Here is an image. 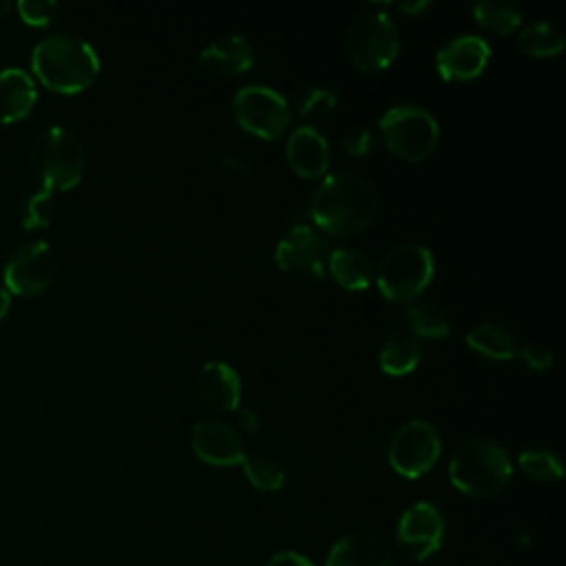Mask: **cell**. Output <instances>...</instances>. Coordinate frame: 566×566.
<instances>
[{
    "mask_svg": "<svg viewBox=\"0 0 566 566\" xmlns=\"http://www.w3.org/2000/svg\"><path fill=\"white\" fill-rule=\"evenodd\" d=\"M374 186L354 170H336L323 175L310 201L312 221L336 237L363 232L376 214Z\"/></svg>",
    "mask_w": 566,
    "mask_h": 566,
    "instance_id": "6da1fadb",
    "label": "cell"
},
{
    "mask_svg": "<svg viewBox=\"0 0 566 566\" xmlns=\"http://www.w3.org/2000/svg\"><path fill=\"white\" fill-rule=\"evenodd\" d=\"M31 71L55 93H80L97 77L99 57L86 40L69 33H53L33 46Z\"/></svg>",
    "mask_w": 566,
    "mask_h": 566,
    "instance_id": "7a4b0ae2",
    "label": "cell"
},
{
    "mask_svg": "<svg viewBox=\"0 0 566 566\" xmlns=\"http://www.w3.org/2000/svg\"><path fill=\"white\" fill-rule=\"evenodd\" d=\"M513 464L506 449L489 438L467 440L449 462L451 484L471 497H493L511 480Z\"/></svg>",
    "mask_w": 566,
    "mask_h": 566,
    "instance_id": "3957f363",
    "label": "cell"
},
{
    "mask_svg": "<svg viewBox=\"0 0 566 566\" xmlns=\"http://www.w3.org/2000/svg\"><path fill=\"white\" fill-rule=\"evenodd\" d=\"M31 164L44 188L69 190L84 175L86 148L73 130L51 126L35 139Z\"/></svg>",
    "mask_w": 566,
    "mask_h": 566,
    "instance_id": "277c9868",
    "label": "cell"
},
{
    "mask_svg": "<svg viewBox=\"0 0 566 566\" xmlns=\"http://www.w3.org/2000/svg\"><path fill=\"white\" fill-rule=\"evenodd\" d=\"M433 276V254L420 243H402L391 248L378 268L374 281L389 301L416 298Z\"/></svg>",
    "mask_w": 566,
    "mask_h": 566,
    "instance_id": "5b68a950",
    "label": "cell"
},
{
    "mask_svg": "<svg viewBox=\"0 0 566 566\" xmlns=\"http://www.w3.org/2000/svg\"><path fill=\"white\" fill-rule=\"evenodd\" d=\"M378 128L385 146L407 161L424 159L436 148L440 135L436 117L416 104L391 106L382 113Z\"/></svg>",
    "mask_w": 566,
    "mask_h": 566,
    "instance_id": "8992f818",
    "label": "cell"
},
{
    "mask_svg": "<svg viewBox=\"0 0 566 566\" xmlns=\"http://www.w3.org/2000/svg\"><path fill=\"white\" fill-rule=\"evenodd\" d=\"M347 55L360 71H380L394 62L400 49L396 22L382 13L358 15L345 38Z\"/></svg>",
    "mask_w": 566,
    "mask_h": 566,
    "instance_id": "52a82bcc",
    "label": "cell"
},
{
    "mask_svg": "<svg viewBox=\"0 0 566 566\" xmlns=\"http://www.w3.org/2000/svg\"><path fill=\"white\" fill-rule=\"evenodd\" d=\"M232 115L243 130L261 139H276L290 124L287 99L263 84L241 86L232 97Z\"/></svg>",
    "mask_w": 566,
    "mask_h": 566,
    "instance_id": "ba28073f",
    "label": "cell"
},
{
    "mask_svg": "<svg viewBox=\"0 0 566 566\" xmlns=\"http://www.w3.org/2000/svg\"><path fill=\"white\" fill-rule=\"evenodd\" d=\"M440 455V433L438 429L420 418L400 424L387 449L391 469L402 478H420L427 473Z\"/></svg>",
    "mask_w": 566,
    "mask_h": 566,
    "instance_id": "9c48e42d",
    "label": "cell"
},
{
    "mask_svg": "<svg viewBox=\"0 0 566 566\" xmlns=\"http://www.w3.org/2000/svg\"><path fill=\"white\" fill-rule=\"evenodd\" d=\"M57 272V261L46 241H31L11 252L4 263V285L7 292L22 296L38 294L46 290Z\"/></svg>",
    "mask_w": 566,
    "mask_h": 566,
    "instance_id": "30bf717a",
    "label": "cell"
},
{
    "mask_svg": "<svg viewBox=\"0 0 566 566\" xmlns=\"http://www.w3.org/2000/svg\"><path fill=\"white\" fill-rule=\"evenodd\" d=\"M329 243L325 234L310 226H294L274 248V261L281 270L303 272L310 276H325Z\"/></svg>",
    "mask_w": 566,
    "mask_h": 566,
    "instance_id": "8fae6325",
    "label": "cell"
},
{
    "mask_svg": "<svg viewBox=\"0 0 566 566\" xmlns=\"http://www.w3.org/2000/svg\"><path fill=\"white\" fill-rule=\"evenodd\" d=\"M444 520L431 502L411 504L398 520L396 539L413 559H427L442 546Z\"/></svg>",
    "mask_w": 566,
    "mask_h": 566,
    "instance_id": "7c38bea8",
    "label": "cell"
},
{
    "mask_svg": "<svg viewBox=\"0 0 566 566\" xmlns=\"http://www.w3.org/2000/svg\"><path fill=\"white\" fill-rule=\"evenodd\" d=\"M190 444L199 460L214 467L241 464L245 455L239 433L219 418H203L195 422L190 433Z\"/></svg>",
    "mask_w": 566,
    "mask_h": 566,
    "instance_id": "4fadbf2b",
    "label": "cell"
},
{
    "mask_svg": "<svg viewBox=\"0 0 566 566\" xmlns=\"http://www.w3.org/2000/svg\"><path fill=\"white\" fill-rule=\"evenodd\" d=\"M491 57V46L480 35H458L442 44L436 53V69L444 80L478 77Z\"/></svg>",
    "mask_w": 566,
    "mask_h": 566,
    "instance_id": "5bb4252c",
    "label": "cell"
},
{
    "mask_svg": "<svg viewBox=\"0 0 566 566\" xmlns=\"http://www.w3.org/2000/svg\"><path fill=\"white\" fill-rule=\"evenodd\" d=\"M285 157L301 177H323L329 166V146L325 135L314 126H298L287 137Z\"/></svg>",
    "mask_w": 566,
    "mask_h": 566,
    "instance_id": "9a60e30c",
    "label": "cell"
},
{
    "mask_svg": "<svg viewBox=\"0 0 566 566\" xmlns=\"http://www.w3.org/2000/svg\"><path fill=\"white\" fill-rule=\"evenodd\" d=\"M325 566H391V555L378 535L354 531L329 548Z\"/></svg>",
    "mask_w": 566,
    "mask_h": 566,
    "instance_id": "2e32d148",
    "label": "cell"
},
{
    "mask_svg": "<svg viewBox=\"0 0 566 566\" xmlns=\"http://www.w3.org/2000/svg\"><path fill=\"white\" fill-rule=\"evenodd\" d=\"M254 62V51L241 35H223L206 44L199 53V64L219 77H234L245 73Z\"/></svg>",
    "mask_w": 566,
    "mask_h": 566,
    "instance_id": "e0dca14e",
    "label": "cell"
},
{
    "mask_svg": "<svg viewBox=\"0 0 566 566\" xmlns=\"http://www.w3.org/2000/svg\"><path fill=\"white\" fill-rule=\"evenodd\" d=\"M197 385H199L201 398L210 407H217V409H223V411H234L241 402L239 374L221 360L206 363L199 371Z\"/></svg>",
    "mask_w": 566,
    "mask_h": 566,
    "instance_id": "ac0fdd59",
    "label": "cell"
},
{
    "mask_svg": "<svg viewBox=\"0 0 566 566\" xmlns=\"http://www.w3.org/2000/svg\"><path fill=\"white\" fill-rule=\"evenodd\" d=\"M35 99V84L27 71L18 66L0 71V124L22 119L33 108Z\"/></svg>",
    "mask_w": 566,
    "mask_h": 566,
    "instance_id": "d6986e66",
    "label": "cell"
},
{
    "mask_svg": "<svg viewBox=\"0 0 566 566\" xmlns=\"http://www.w3.org/2000/svg\"><path fill=\"white\" fill-rule=\"evenodd\" d=\"M422 356V340L407 327L394 329L378 354V365L389 376H405L416 369Z\"/></svg>",
    "mask_w": 566,
    "mask_h": 566,
    "instance_id": "ffe728a7",
    "label": "cell"
},
{
    "mask_svg": "<svg viewBox=\"0 0 566 566\" xmlns=\"http://www.w3.org/2000/svg\"><path fill=\"white\" fill-rule=\"evenodd\" d=\"M327 270L345 290H365L374 281V265L369 256L354 248L329 250Z\"/></svg>",
    "mask_w": 566,
    "mask_h": 566,
    "instance_id": "44dd1931",
    "label": "cell"
},
{
    "mask_svg": "<svg viewBox=\"0 0 566 566\" xmlns=\"http://www.w3.org/2000/svg\"><path fill=\"white\" fill-rule=\"evenodd\" d=\"M464 340L473 352L491 360H509L517 354L513 332L500 323H480L467 332Z\"/></svg>",
    "mask_w": 566,
    "mask_h": 566,
    "instance_id": "7402d4cb",
    "label": "cell"
},
{
    "mask_svg": "<svg viewBox=\"0 0 566 566\" xmlns=\"http://www.w3.org/2000/svg\"><path fill=\"white\" fill-rule=\"evenodd\" d=\"M407 329L422 338H444L451 332L449 314L436 303H413L405 312Z\"/></svg>",
    "mask_w": 566,
    "mask_h": 566,
    "instance_id": "603a6c76",
    "label": "cell"
},
{
    "mask_svg": "<svg viewBox=\"0 0 566 566\" xmlns=\"http://www.w3.org/2000/svg\"><path fill=\"white\" fill-rule=\"evenodd\" d=\"M517 42L524 53L535 55V57L557 55L564 49V35L548 20H537V22L524 27L517 35Z\"/></svg>",
    "mask_w": 566,
    "mask_h": 566,
    "instance_id": "cb8c5ba5",
    "label": "cell"
},
{
    "mask_svg": "<svg viewBox=\"0 0 566 566\" xmlns=\"http://www.w3.org/2000/svg\"><path fill=\"white\" fill-rule=\"evenodd\" d=\"M473 18L484 29H491L495 33H511L522 22V9L513 2H497V0H478L473 7Z\"/></svg>",
    "mask_w": 566,
    "mask_h": 566,
    "instance_id": "d4e9b609",
    "label": "cell"
},
{
    "mask_svg": "<svg viewBox=\"0 0 566 566\" xmlns=\"http://www.w3.org/2000/svg\"><path fill=\"white\" fill-rule=\"evenodd\" d=\"M241 467H243L248 482L259 491H276L285 482L283 467L268 455L245 453L241 460Z\"/></svg>",
    "mask_w": 566,
    "mask_h": 566,
    "instance_id": "484cf974",
    "label": "cell"
},
{
    "mask_svg": "<svg viewBox=\"0 0 566 566\" xmlns=\"http://www.w3.org/2000/svg\"><path fill=\"white\" fill-rule=\"evenodd\" d=\"M517 467L522 469L524 475L537 482H555L564 473L559 458L546 449H524L517 455Z\"/></svg>",
    "mask_w": 566,
    "mask_h": 566,
    "instance_id": "4316f807",
    "label": "cell"
},
{
    "mask_svg": "<svg viewBox=\"0 0 566 566\" xmlns=\"http://www.w3.org/2000/svg\"><path fill=\"white\" fill-rule=\"evenodd\" d=\"M55 214V197L53 190L49 188H40L35 192H31L24 201H22V210H20V223L27 230H35V228H44L51 223Z\"/></svg>",
    "mask_w": 566,
    "mask_h": 566,
    "instance_id": "83f0119b",
    "label": "cell"
},
{
    "mask_svg": "<svg viewBox=\"0 0 566 566\" xmlns=\"http://www.w3.org/2000/svg\"><path fill=\"white\" fill-rule=\"evenodd\" d=\"M20 18L31 27H44L51 22V18L57 11V4L53 0H20L18 2Z\"/></svg>",
    "mask_w": 566,
    "mask_h": 566,
    "instance_id": "f1b7e54d",
    "label": "cell"
},
{
    "mask_svg": "<svg viewBox=\"0 0 566 566\" xmlns=\"http://www.w3.org/2000/svg\"><path fill=\"white\" fill-rule=\"evenodd\" d=\"M334 104H336V95H334L332 91H327V88H312V91L305 95V99H303L298 113H301L303 117L321 115L323 111H329Z\"/></svg>",
    "mask_w": 566,
    "mask_h": 566,
    "instance_id": "f546056e",
    "label": "cell"
},
{
    "mask_svg": "<svg viewBox=\"0 0 566 566\" xmlns=\"http://www.w3.org/2000/svg\"><path fill=\"white\" fill-rule=\"evenodd\" d=\"M515 356H520L535 371H544L553 365V352L542 343H526Z\"/></svg>",
    "mask_w": 566,
    "mask_h": 566,
    "instance_id": "4dcf8cb0",
    "label": "cell"
},
{
    "mask_svg": "<svg viewBox=\"0 0 566 566\" xmlns=\"http://www.w3.org/2000/svg\"><path fill=\"white\" fill-rule=\"evenodd\" d=\"M265 566H314V564L296 551H281V553H274Z\"/></svg>",
    "mask_w": 566,
    "mask_h": 566,
    "instance_id": "1f68e13d",
    "label": "cell"
},
{
    "mask_svg": "<svg viewBox=\"0 0 566 566\" xmlns=\"http://www.w3.org/2000/svg\"><path fill=\"white\" fill-rule=\"evenodd\" d=\"M343 146L354 153V155H363L369 150V133L367 130H354L343 139Z\"/></svg>",
    "mask_w": 566,
    "mask_h": 566,
    "instance_id": "d6a6232c",
    "label": "cell"
},
{
    "mask_svg": "<svg viewBox=\"0 0 566 566\" xmlns=\"http://www.w3.org/2000/svg\"><path fill=\"white\" fill-rule=\"evenodd\" d=\"M237 416H239V424L245 431H254L256 429V413L252 409H239Z\"/></svg>",
    "mask_w": 566,
    "mask_h": 566,
    "instance_id": "836d02e7",
    "label": "cell"
},
{
    "mask_svg": "<svg viewBox=\"0 0 566 566\" xmlns=\"http://www.w3.org/2000/svg\"><path fill=\"white\" fill-rule=\"evenodd\" d=\"M429 7V2L420 0V2H400L398 9L405 11V13H418V11H424Z\"/></svg>",
    "mask_w": 566,
    "mask_h": 566,
    "instance_id": "e575fe53",
    "label": "cell"
},
{
    "mask_svg": "<svg viewBox=\"0 0 566 566\" xmlns=\"http://www.w3.org/2000/svg\"><path fill=\"white\" fill-rule=\"evenodd\" d=\"M11 307V294L7 292V287H0V318L9 312Z\"/></svg>",
    "mask_w": 566,
    "mask_h": 566,
    "instance_id": "d590c367",
    "label": "cell"
},
{
    "mask_svg": "<svg viewBox=\"0 0 566 566\" xmlns=\"http://www.w3.org/2000/svg\"><path fill=\"white\" fill-rule=\"evenodd\" d=\"M9 11V2H4V0H0V18L4 15Z\"/></svg>",
    "mask_w": 566,
    "mask_h": 566,
    "instance_id": "8d00e7d4",
    "label": "cell"
}]
</instances>
